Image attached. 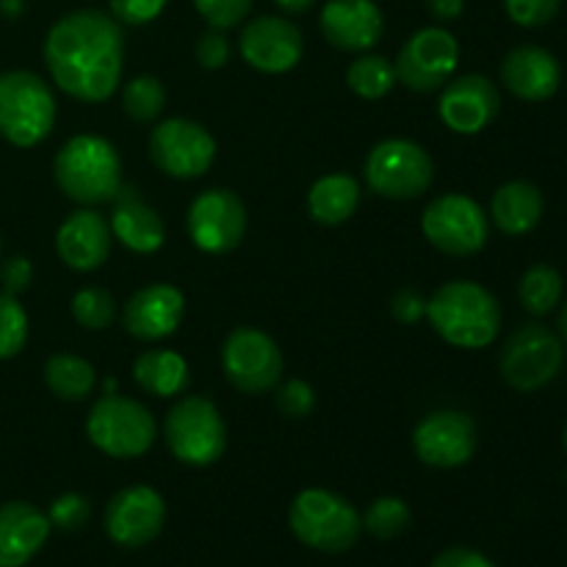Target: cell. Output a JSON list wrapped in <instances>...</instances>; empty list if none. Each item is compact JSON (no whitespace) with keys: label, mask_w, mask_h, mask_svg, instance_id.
I'll return each instance as SVG.
<instances>
[{"label":"cell","mask_w":567,"mask_h":567,"mask_svg":"<svg viewBox=\"0 0 567 567\" xmlns=\"http://www.w3.org/2000/svg\"><path fill=\"white\" fill-rule=\"evenodd\" d=\"M183 316H186L183 293L166 282H153L127 299L122 324L136 341H161L177 332Z\"/></svg>","instance_id":"cell-21"},{"label":"cell","mask_w":567,"mask_h":567,"mask_svg":"<svg viewBox=\"0 0 567 567\" xmlns=\"http://www.w3.org/2000/svg\"><path fill=\"white\" fill-rule=\"evenodd\" d=\"M0 252H3V238H0Z\"/></svg>","instance_id":"cell-48"},{"label":"cell","mask_w":567,"mask_h":567,"mask_svg":"<svg viewBox=\"0 0 567 567\" xmlns=\"http://www.w3.org/2000/svg\"><path fill=\"white\" fill-rule=\"evenodd\" d=\"M432 330L457 349H485L502 332V305L474 280H452L426 299Z\"/></svg>","instance_id":"cell-2"},{"label":"cell","mask_w":567,"mask_h":567,"mask_svg":"<svg viewBox=\"0 0 567 567\" xmlns=\"http://www.w3.org/2000/svg\"><path fill=\"white\" fill-rule=\"evenodd\" d=\"M347 83L358 97L365 100H380L396 83V70H393L391 61L385 55L377 53H363L360 59H354L347 70Z\"/></svg>","instance_id":"cell-30"},{"label":"cell","mask_w":567,"mask_h":567,"mask_svg":"<svg viewBox=\"0 0 567 567\" xmlns=\"http://www.w3.org/2000/svg\"><path fill=\"white\" fill-rule=\"evenodd\" d=\"M114 210H111V236L127 247L131 252L150 255L158 252L166 241V227L158 210L150 208L133 188H120L114 199Z\"/></svg>","instance_id":"cell-24"},{"label":"cell","mask_w":567,"mask_h":567,"mask_svg":"<svg viewBox=\"0 0 567 567\" xmlns=\"http://www.w3.org/2000/svg\"><path fill=\"white\" fill-rule=\"evenodd\" d=\"M421 230L437 252L468 258L485 247L491 225L482 205L468 194H443L424 208Z\"/></svg>","instance_id":"cell-10"},{"label":"cell","mask_w":567,"mask_h":567,"mask_svg":"<svg viewBox=\"0 0 567 567\" xmlns=\"http://www.w3.org/2000/svg\"><path fill=\"white\" fill-rule=\"evenodd\" d=\"M476 424L460 410H435L424 415L413 430L415 457L430 468H460L476 454Z\"/></svg>","instance_id":"cell-15"},{"label":"cell","mask_w":567,"mask_h":567,"mask_svg":"<svg viewBox=\"0 0 567 567\" xmlns=\"http://www.w3.org/2000/svg\"><path fill=\"white\" fill-rule=\"evenodd\" d=\"M426 9H430V14L435 17V20L452 22L463 14L465 3L463 0H426Z\"/></svg>","instance_id":"cell-44"},{"label":"cell","mask_w":567,"mask_h":567,"mask_svg":"<svg viewBox=\"0 0 567 567\" xmlns=\"http://www.w3.org/2000/svg\"><path fill=\"white\" fill-rule=\"evenodd\" d=\"M28 341V316L17 297L0 291V360H11Z\"/></svg>","instance_id":"cell-34"},{"label":"cell","mask_w":567,"mask_h":567,"mask_svg":"<svg viewBox=\"0 0 567 567\" xmlns=\"http://www.w3.org/2000/svg\"><path fill=\"white\" fill-rule=\"evenodd\" d=\"M275 3L280 6L282 11H288V14H302V11H308L316 0H275Z\"/></svg>","instance_id":"cell-45"},{"label":"cell","mask_w":567,"mask_h":567,"mask_svg":"<svg viewBox=\"0 0 567 567\" xmlns=\"http://www.w3.org/2000/svg\"><path fill=\"white\" fill-rule=\"evenodd\" d=\"M563 0H504L509 20L520 28H543L557 17Z\"/></svg>","instance_id":"cell-37"},{"label":"cell","mask_w":567,"mask_h":567,"mask_svg":"<svg viewBox=\"0 0 567 567\" xmlns=\"http://www.w3.org/2000/svg\"><path fill=\"white\" fill-rule=\"evenodd\" d=\"M116 316V302L105 288L89 286L72 297V319L83 327V330L100 332L111 327Z\"/></svg>","instance_id":"cell-33"},{"label":"cell","mask_w":567,"mask_h":567,"mask_svg":"<svg viewBox=\"0 0 567 567\" xmlns=\"http://www.w3.org/2000/svg\"><path fill=\"white\" fill-rule=\"evenodd\" d=\"M252 3L255 0H194L199 17L216 31L236 28L252 11Z\"/></svg>","instance_id":"cell-35"},{"label":"cell","mask_w":567,"mask_h":567,"mask_svg":"<svg viewBox=\"0 0 567 567\" xmlns=\"http://www.w3.org/2000/svg\"><path fill=\"white\" fill-rule=\"evenodd\" d=\"M502 111V92L485 75H460L443 86L437 114L460 136L482 133Z\"/></svg>","instance_id":"cell-18"},{"label":"cell","mask_w":567,"mask_h":567,"mask_svg":"<svg viewBox=\"0 0 567 567\" xmlns=\"http://www.w3.org/2000/svg\"><path fill=\"white\" fill-rule=\"evenodd\" d=\"M543 210H546V199L535 183L509 181L493 194L491 219L504 236H526L540 225Z\"/></svg>","instance_id":"cell-25"},{"label":"cell","mask_w":567,"mask_h":567,"mask_svg":"<svg viewBox=\"0 0 567 567\" xmlns=\"http://www.w3.org/2000/svg\"><path fill=\"white\" fill-rule=\"evenodd\" d=\"M55 186L78 205L111 203L122 188V158L103 136L81 133L53 161Z\"/></svg>","instance_id":"cell-3"},{"label":"cell","mask_w":567,"mask_h":567,"mask_svg":"<svg viewBox=\"0 0 567 567\" xmlns=\"http://www.w3.org/2000/svg\"><path fill=\"white\" fill-rule=\"evenodd\" d=\"M565 452H567V424H565Z\"/></svg>","instance_id":"cell-47"},{"label":"cell","mask_w":567,"mask_h":567,"mask_svg":"<svg viewBox=\"0 0 567 567\" xmlns=\"http://www.w3.org/2000/svg\"><path fill=\"white\" fill-rule=\"evenodd\" d=\"M44 64L55 86L81 103H103L116 92L125 64V33L97 9L70 11L44 39Z\"/></svg>","instance_id":"cell-1"},{"label":"cell","mask_w":567,"mask_h":567,"mask_svg":"<svg viewBox=\"0 0 567 567\" xmlns=\"http://www.w3.org/2000/svg\"><path fill=\"white\" fill-rule=\"evenodd\" d=\"M188 236L208 255L233 252L247 233V208L230 188H208L188 205Z\"/></svg>","instance_id":"cell-14"},{"label":"cell","mask_w":567,"mask_h":567,"mask_svg":"<svg viewBox=\"0 0 567 567\" xmlns=\"http://www.w3.org/2000/svg\"><path fill=\"white\" fill-rule=\"evenodd\" d=\"M150 158L164 175L177 181H194L203 177L216 161V138L208 127L186 116H172L150 133Z\"/></svg>","instance_id":"cell-11"},{"label":"cell","mask_w":567,"mask_h":567,"mask_svg":"<svg viewBox=\"0 0 567 567\" xmlns=\"http://www.w3.org/2000/svg\"><path fill=\"white\" fill-rule=\"evenodd\" d=\"M166 0H111V17L120 25H147L164 11Z\"/></svg>","instance_id":"cell-39"},{"label":"cell","mask_w":567,"mask_h":567,"mask_svg":"<svg viewBox=\"0 0 567 567\" xmlns=\"http://www.w3.org/2000/svg\"><path fill=\"white\" fill-rule=\"evenodd\" d=\"M31 280H33V266L31 260L22 258V255H14V258L3 260V266H0V286H3V291L11 293V297L28 291Z\"/></svg>","instance_id":"cell-42"},{"label":"cell","mask_w":567,"mask_h":567,"mask_svg":"<svg viewBox=\"0 0 567 567\" xmlns=\"http://www.w3.org/2000/svg\"><path fill=\"white\" fill-rule=\"evenodd\" d=\"M502 83L518 100L543 103L559 92L563 66L551 50L540 48V44H518L504 55Z\"/></svg>","instance_id":"cell-20"},{"label":"cell","mask_w":567,"mask_h":567,"mask_svg":"<svg viewBox=\"0 0 567 567\" xmlns=\"http://www.w3.org/2000/svg\"><path fill=\"white\" fill-rule=\"evenodd\" d=\"M94 365L78 354L59 352L44 363V385L64 402H83L94 391Z\"/></svg>","instance_id":"cell-28"},{"label":"cell","mask_w":567,"mask_h":567,"mask_svg":"<svg viewBox=\"0 0 567 567\" xmlns=\"http://www.w3.org/2000/svg\"><path fill=\"white\" fill-rule=\"evenodd\" d=\"M430 567H498V565L493 563V559H487L485 554L474 551V548L452 546L446 548V551L437 554Z\"/></svg>","instance_id":"cell-43"},{"label":"cell","mask_w":567,"mask_h":567,"mask_svg":"<svg viewBox=\"0 0 567 567\" xmlns=\"http://www.w3.org/2000/svg\"><path fill=\"white\" fill-rule=\"evenodd\" d=\"M360 203V186L352 175H324L310 186L308 210L319 225L336 227L343 225L354 214Z\"/></svg>","instance_id":"cell-27"},{"label":"cell","mask_w":567,"mask_h":567,"mask_svg":"<svg viewBox=\"0 0 567 567\" xmlns=\"http://www.w3.org/2000/svg\"><path fill=\"white\" fill-rule=\"evenodd\" d=\"M111 225L97 210L81 208L61 221L55 233V252L70 269L94 271L111 255Z\"/></svg>","instance_id":"cell-22"},{"label":"cell","mask_w":567,"mask_h":567,"mask_svg":"<svg viewBox=\"0 0 567 567\" xmlns=\"http://www.w3.org/2000/svg\"><path fill=\"white\" fill-rule=\"evenodd\" d=\"M391 316L399 321V324H415L419 319H424L426 316L424 293L415 291V288H402V291H396L391 299Z\"/></svg>","instance_id":"cell-41"},{"label":"cell","mask_w":567,"mask_h":567,"mask_svg":"<svg viewBox=\"0 0 567 567\" xmlns=\"http://www.w3.org/2000/svg\"><path fill=\"white\" fill-rule=\"evenodd\" d=\"M288 524L302 546L321 554H343L354 548L363 535V518L338 493L324 487H308L288 509Z\"/></svg>","instance_id":"cell-4"},{"label":"cell","mask_w":567,"mask_h":567,"mask_svg":"<svg viewBox=\"0 0 567 567\" xmlns=\"http://www.w3.org/2000/svg\"><path fill=\"white\" fill-rule=\"evenodd\" d=\"M133 380L138 388L158 399L181 396L188 388V363L183 354L172 352V349H150V352L138 354L133 363Z\"/></svg>","instance_id":"cell-26"},{"label":"cell","mask_w":567,"mask_h":567,"mask_svg":"<svg viewBox=\"0 0 567 567\" xmlns=\"http://www.w3.org/2000/svg\"><path fill=\"white\" fill-rule=\"evenodd\" d=\"M86 435L92 446L109 457H142L155 443V421L136 399L103 396L89 410Z\"/></svg>","instance_id":"cell-7"},{"label":"cell","mask_w":567,"mask_h":567,"mask_svg":"<svg viewBox=\"0 0 567 567\" xmlns=\"http://www.w3.org/2000/svg\"><path fill=\"white\" fill-rule=\"evenodd\" d=\"M360 518H363V529L371 537H377V540H393V537L408 532L413 513H410V507L402 498L382 496L377 502H371L369 509Z\"/></svg>","instance_id":"cell-32"},{"label":"cell","mask_w":567,"mask_h":567,"mask_svg":"<svg viewBox=\"0 0 567 567\" xmlns=\"http://www.w3.org/2000/svg\"><path fill=\"white\" fill-rule=\"evenodd\" d=\"M365 183L385 199H415L430 192L435 161L421 144L385 138L365 158Z\"/></svg>","instance_id":"cell-9"},{"label":"cell","mask_w":567,"mask_h":567,"mask_svg":"<svg viewBox=\"0 0 567 567\" xmlns=\"http://www.w3.org/2000/svg\"><path fill=\"white\" fill-rule=\"evenodd\" d=\"M282 352L277 341L255 327H236L221 347V369L236 391L266 393L280 385Z\"/></svg>","instance_id":"cell-12"},{"label":"cell","mask_w":567,"mask_h":567,"mask_svg":"<svg viewBox=\"0 0 567 567\" xmlns=\"http://www.w3.org/2000/svg\"><path fill=\"white\" fill-rule=\"evenodd\" d=\"M166 105V89L155 75H138L125 83L122 109L133 122H155Z\"/></svg>","instance_id":"cell-31"},{"label":"cell","mask_w":567,"mask_h":567,"mask_svg":"<svg viewBox=\"0 0 567 567\" xmlns=\"http://www.w3.org/2000/svg\"><path fill=\"white\" fill-rule=\"evenodd\" d=\"M50 518L28 502L0 507V567H25L50 537Z\"/></svg>","instance_id":"cell-23"},{"label":"cell","mask_w":567,"mask_h":567,"mask_svg":"<svg viewBox=\"0 0 567 567\" xmlns=\"http://www.w3.org/2000/svg\"><path fill=\"white\" fill-rule=\"evenodd\" d=\"M55 97L28 70L0 72V136L14 147H37L55 125Z\"/></svg>","instance_id":"cell-5"},{"label":"cell","mask_w":567,"mask_h":567,"mask_svg":"<svg viewBox=\"0 0 567 567\" xmlns=\"http://www.w3.org/2000/svg\"><path fill=\"white\" fill-rule=\"evenodd\" d=\"M89 515H92V507H89L86 498L78 496V493H64V496H59L50 504L48 518L50 526H55V529L75 532L86 524Z\"/></svg>","instance_id":"cell-38"},{"label":"cell","mask_w":567,"mask_h":567,"mask_svg":"<svg viewBox=\"0 0 567 567\" xmlns=\"http://www.w3.org/2000/svg\"><path fill=\"white\" fill-rule=\"evenodd\" d=\"M518 299L526 313L548 316L563 299V275L548 264H535L524 271L518 282Z\"/></svg>","instance_id":"cell-29"},{"label":"cell","mask_w":567,"mask_h":567,"mask_svg":"<svg viewBox=\"0 0 567 567\" xmlns=\"http://www.w3.org/2000/svg\"><path fill=\"white\" fill-rule=\"evenodd\" d=\"M238 48H241L244 61L252 70L266 72V75H282V72L293 70L299 64L305 39L302 31L286 17L264 14L247 22Z\"/></svg>","instance_id":"cell-17"},{"label":"cell","mask_w":567,"mask_h":567,"mask_svg":"<svg viewBox=\"0 0 567 567\" xmlns=\"http://www.w3.org/2000/svg\"><path fill=\"white\" fill-rule=\"evenodd\" d=\"M565 365V343L548 327L532 324L518 327L507 338L498 358L504 382L520 393H535L557 380Z\"/></svg>","instance_id":"cell-8"},{"label":"cell","mask_w":567,"mask_h":567,"mask_svg":"<svg viewBox=\"0 0 567 567\" xmlns=\"http://www.w3.org/2000/svg\"><path fill=\"white\" fill-rule=\"evenodd\" d=\"M277 410H280L286 419H308L316 410V393L313 388L305 380H288L277 388Z\"/></svg>","instance_id":"cell-36"},{"label":"cell","mask_w":567,"mask_h":567,"mask_svg":"<svg viewBox=\"0 0 567 567\" xmlns=\"http://www.w3.org/2000/svg\"><path fill=\"white\" fill-rule=\"evenodd\" d=\"M460 64V42L446 28H421L399 50L396 81L410 92L430 94L446 86Z\"/></svg>","instance_id":"cell-13"},{"label":"cell","mask_w":567,"mask_h":567,"mask_svg":"<svg viewBox=\"0 0 567 567\" xmlns=\"http://www.w3.org/2000/svg\"><path fill=\"white\" fill-rule=\"evenodd\" d=\"M319 25L332 48L365 53L385 33V17L374 0H327Z\"/></svg>","instance_id":"cell-19"},{"label":"cell","mask_w":567,"mask_h":567,"mask_svg":"<svg viewBox=\"0 0 567 567\" xmlns=\"http://www.w3.org/2000/svg\"><path fill=\"white\" fill-rule=\"evenodd\" d=\"M194 55L205 70H221L230 61V42H227L225 31H216V28L205 31L194 48Z\"/></svg>","instance_id":"cell-40"},{"label":"cell","mask_w":567,"mask_h":567,"mask_svg":"<svg viewBox=\"0 0 567 567\" xmlns=\"http://www.w3.org/2000/svg\"><path fill=\"white\" fill-rule=\"evenodd\" d=\"M164 437L177 463L208 468L227 449V426L219 410L205 396H183L164 419Z\"/></svg>","instance_id":"cell-6"},{"label":"cell","mask_w":567,"mask_h":567,"mask_svg":"<svg viewBox=\"0 0 567 567\" xmlns=\"http://www.w3.org/2000/svg\"><path fill=\"white\" fill-rule=\"evenodd\" d=\"M559 336H563V341L567 343V302L563 305V310H559Z\"/></svg>","instance_id":"cell-46"},{"label":"cell","mask_w":567,"mask_h":567,"mask_svg":"<svg viewBox=\"0 0 567 567\" xmlns=\"http://www.w3.org/2000/svg\"><path fill=\"white\" fill-rule=\"evenodd\" d=\"M166 524V504L158 491L147 485H133L114 493L105 504V535L122 548H144L161 535Z\"/></svg>","instance_id":"cell-16"}]
</instances>
